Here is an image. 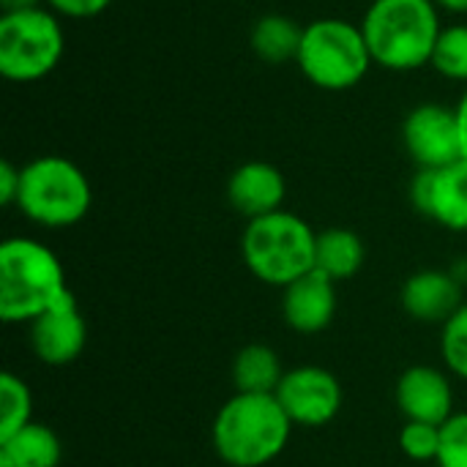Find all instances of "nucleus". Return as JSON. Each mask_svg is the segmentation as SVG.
<instances>
[{
  "label": "nucleus",
  "mask_w": 467,
  "mask_h": 467,
  "mask_svg": "<svg viewBox=\"0 0 467 467\" xmlns=\"http://www.w3.org/2000/svg\"><path fill=\"white\" fill-rule=\"evenodd\" d=\"M293 421L274 394H233L216 413L211 443L230 467H265L287 449Z\"/></svg>",
  "instance_id": "1"
},
{
  "label": "nucleus",
  "mask_w": 467,
  "mask_h": 467,
  "mask_svg": "<svg viewBox=\"0 0 467 467\" xmlns=\"http://www.w3.org/2000/svg\"><path fill=\"white\" fill-rule=\"evenodd\" d=\"M337 315V282L320 271H309L301 279L282 287V317L304 337L320 334Z\"/></svg>",
  "instance_id": "13"
},
{
  "label": "nucleus",
  "mask_w": 467,
  "mask_h": 467,
  "mask_svg": "<svg viewBox=\"0 0 467 467\" xmlns=\"http://www.w3.org/2000/svg\"><path fill=\"white\" fill-rule=\"evenodd\" d=\"M400 301L405 315L416 323L443 326L465 304V287L451 276V271L424 268L405 279Z\"/></svg>",
  "instance_id": "14"
},
{
  "label": "nucleus",
  "mask_w": 467,
  "mask_h": 467,
  "mask_svg": "<svg viewBox=\"0 0 467 467\" xmlns=\"http://www.w3.org/2000/svg\"><path fill=\"white\" fill-rule=\"evenodd\" d=\"M44 3L57 16H68V19H90L112 5V0H44Z\"/></svg>",
  "instance_id": "25"
},
{
  "label": "nucleus",
  "mask_w": 467,
  "mask_h": 467,
  "mask_svg": "<svg viewBox=\"0 0 467 467\" xmlns=\"http://www.w3.org/2000/svg\"><path fill=\"white\" fill-rule=\"evenodd\" d=\"M93 205L88 175L66 156H38L22 164L16 208L38 227L63 230L79 224Z\"/></svg>",
  "instance_id": "5"
},
{
  "label": "nucleus",
  "mask_w": 467,
  "mask_h": 467,
  "mask_svg": "<svg viewBox=\"0 0 467 467\" xmlns=\"http://www.w3.org/2000/svg\"><path fill=\"white\" fill-rule=\"evenodd\" d=\"M66 36L52 8L36 5L3 11L0 16V74L11 82H36L57 68Z\"/></svg>",
  "instance_id": "7"
},
{
  "label": "nucleus",
  "mask_w": 467,
  "mask_h": 467,
  "mask_svg": "<svg viewBox=\"0 0 467 467\" xmlns=\"http://www.w3.org/2000/svg\"><path fill=\"white\" fill-rule=\"evenodd\" d=\"M435 462L438 467H467V410L441 424V451Z\"/></svg>",
  "instance_id": "24"
},
{
  "label": "nucleus",
  "mask_w": 467,
  "mask_h": 467,
  "mask_svg": "<svg viewBox=\"0 0 467 467\" xmlns=\"http://www.w3.org/2000/svg\"><path fill=\"white\" fill-rule=\"evenodd\" d=\"M367 260L364 241L348 230V227H328L317 233V246H315V271L326 274L334 282H348L353 279Z\"/></svg>",
  "instance_id": "16"
},
{
  "label": "nucleus",
  "mask_w": 467,
  "mask_h": 467,
  "mask_svg": "<svg viewBox=\"0 0 467 467\" xmlns=\"http://www.w3.org/2000/svg\"><path fill=\"white\" fill-rule=\"evenodd\" d=\"M430 66L451 82H467V25L460 22L441 30Z\"/></svg>",
  "instance_id": "21"
},
{
  "label": "nucleus",
  "mask_w": 467,
  "mask_h": 467,
  "mask_svg": "<svg viewBox=\"0 0 467 467\" xmlns=\"http://www.w3.org/2000/svg\"><path fill=\"white\" fill-rule=\"evenodd\" d=\"M402 145L419 170H441L462 159L457 109L446 104H419L402 123Z\"/></svg>",
  "instance_id": "9"
},
{
  "label": "nucleus",
  "mask_w": 467,
  "mask_h": 467,
  "mask_svg": "<svg viewBox=\"0 0 467 467\" xmlns=\"http://www.w3.org/2000/svg\"><path fill=\"white\" fill-rule=\"evenodd\" d=\"M3 11H22V8H36L41 5V0H0Z\"/></svg>",
  "instance_id": "29"
},
{
  "label": "nucleus",
  "mask_w": 467,
  "mask_h": 467,
  "mask_svg": "<svg viewBox=\"0 0 467 467\" xmlns=\"http://www.w3.org/2000/svg\"><path fill=\"white\" fill-rule=\"evenodd\" d=\"M400 413L408 421L446 424L454 416V389L443 369L430 364L408 367L394 389Z\"/></svg>",
  "instance_id": "12"
},
{
  "label": "nucleus",
  "mask_w": 467,
  "mask_h": 467,
  "mask_svg": "<svg viewBox=\"0 0 467 467\" xmlns=\"http://www.w3.org/2000/svg\"><path fill=\"white\" fill-rule=\"evenodd\" d=\"M410 205L451 233H467V159L419 170L410 181Z\"/></svg>",
  "instance_id": "10"
},
{
  "label": "nucleus",
  "mask_w": 467,
  "mask_h": 467,
  "mask_svg": "<svg viewBox=\"0 0 467 467\" xmlns=\"http://www.w3.org/2000/svg\"><path fill=\"white\" fill-rule=\"evenodd\" d=\"M361 30L372 63L389 71L430 66L441 38V8L432 0H372Z\"/></svg>",
  "instance_id": "3"
},
{
  "label": "nucleus",
  "mask_w": 467,
  "mask_h": 467,
  "mask_svg": "<svg viewBox=\"0 0 467 467\" xmlns=\"http://www.w3.org/2000/svg\"><path fill=\"white\" fill-rule=\"evenodd\" d=\"M457 109V120H460V142H462V159H467V88L460 99V104L454 107Z\"/></svg>",
  "instance_id": "27"
},
{
  "label": "nucleus",
  "mask_w": 467,
  "mask_h": 467,
  "mask_svg": "<svg viewBox=\"0 0 467 467\" xmlns=\"http://www.w3.org/2000/svg\"><path fill=\"white\" fill-rule=\"evenodd\" d=\"M301 38H304V27L296 19L285 14H265L254 22L249 44H252V52L263 63L279 66V63L298 57Z\"/></svg>",
  "instance_id": "19"
},
{
  "label": "nucleus",
  "mask_w": 467,
  "mask_h": 467,
  "mask_svg": "<svg viewBox=\"0 0 467 467\" xmlns=\"http://www.w3.org/2000/svg\"><path fill=\"white\" fill-rule=\"evenodd\" d=\"M85 345L88 323L79 312L74 293L30 323V350L47 367L74 364L82 356Z\"/></svg>",
  "instance_id": "11"
},
{
  "label": "nucleus",
  "mask_w": 467,
  "mask_h": 467,
  "mask_svg": "<svg viewBox=\"0 0 467 467\" xmlns=\"http://www.w3.org/2000/svg\"><path fill=\"white\" fill-rule=\"evenodd\" d=\"M287 197V181L271 161H246L233 170L227 181V202L235 213L249 219L282 211Z\"/></svg>",
  "instance_id": "15"
},
{
  "label": "nucleus",
  "mask_w": 467,
  "mask_h": 467,
  "mask_svg": "<svg viewBox=\"0 0 467 467\" xmlns=\"http://www.w3.org/2000/svg\"><path fill=\"white\" fill-rule=\"evenodd\" d=\"M317 233L290 211H274L249 219L241 235V257L254 279L271 287H287L315 271Z\"/></svg>",
  "instance_id": "4"
},
{
  "label": "nucleus",
  "mask_w": 467,
  "mask_h": 467,
  "mask_svg": "<svg viewBox=\"0 0 467 467\" xmlns=\"http://www.w3.org/2000/svg\"><path fill=\"white\" fill-rule=\"evenodd\" d=\"M230 372L238 394H276L287 369L282 367V358L274 348L252 342L235 353Z\"/></svg>",
  "instance_id": "17"
},
{
  "label": "nucleus",
  "mask_w": 467,
  "mask_h": 467,
  "mask_svg": "<svg viewBox=\"0 0 467 467\" xmlns=\"http://www.w3.org/2000/svg\"><path fill=\"white\" fill-rule=\"evenodd\" d=\"M301 74L320 90H350L372 68V55L361 25L339 16H320L304 27L296 57Z\"/></svg>",
  "instance_id": "6"
},
{
  "label": "nucleus",
  "mask_w": 467,
  "mask_h": 467,
  "mask_svg": "<svg viewBox=\"0 0 467 467\" xmlns=\"http://www.w3.org/2000/svg\"><path fill=\"white\" fill-rule=\"evenodd\" d=\"M293 421V427L320 430L331 424L342 410V383L334 372L323 367H296L287 369L274 394Z\"/></svg>",
  "instance_id": "8"
},
{
  "label": "nucleus",
  "mask_w": 467,
  "mask_h": 467,
  "mask_svg": "<svg viewBox=\"0 0 467 467\" xmlns=\"http://www.w3.org/2000/svg\"><path fill=\"white\" fill-rule=\"evenodd\" d=\"M0 467H14V465H11L8 460H3V457H0Z\"/></svg>",
  "instance_id": "31"
},
{
  "label": "nucleus",
  "mask_w": 467,
  "mask_h": 467,
  "mask_svg": "<svg viewBox=\"0 0 467 467\" xmlns=\"http://www.w3.org/2000/svg\"><path fill=\"white\" fill-rule=\"evenodd\" d=\"M400 449L413 462H435L441 451V427L424 421H408L400 432Z\"/></svg>",
  "instance_id": "23"
},
{
  "label": "nucleus",
  "mask_w": 467,
  "mask_h": 467,
  "mask_svg": "<svg viewBox=\"0 0 467 467\" xmlns=\"http://www.w3.org/2000/svg\"><path fill=\"white\" fill-rule=\"evenodd\" d=\"M451 271V276L462 285V287H467V257H460V260H454V265L449 268Z\"/></svg>",
  "instance_id": "30"
},
{
  "label": "nucleus",
  "mask_w": 467,
  "mask_h": 467,
  "mask_svg": "<svg viewBox=\"0 0 467 467\" xmlns=\"http://www.w3.org/2000/svg\"><path fill=\"white\" fill-rule=\"evenodd\" d=\"M0 457L14 467H60L63 443L52 427L30 421L16 435L0 441Z\"/></svg>",
  "instance_id": "18"
},
{
  "label": "nucleus",
  "mask_w": 467,
  "mask_h": 467,
  "mask_svg": "<svg viewBox=\"0 0 467 467\" xmlns=\"http://www.w3.org/2000/svg\"><path fill=\"white\" fill-rule=\"evenodd\" d=\"M33 394L14 372L0 375V441L16 435L33 419Z\"/></svg>",
  "instance_id": "20"
},
{
  "label": "nucleus",
  "mask_w": 467,
  "mask_h": 467,
  "mask_svg": "<svg viewBox=\"0 0 467 467\" xmlns=\"http://www.w3.org/2000/svg\"><path fill=\"white\" fill-rule=\"evenodd\" d=\"M71 296L57 254L36 238H5L0 244V320L33 323Z\"/></svg>",
  "instance_id": "2"
},
{
  "label": "nucleus",
  "mask_w": 467,
  "mask_h": 467,
  "mask_svg": "<svg viewBox=\"0 0 467 467\" xmlns=\"http://www.w3.org/2000/svg\"><path fill=\"white\" fill-rule=\"evenodd\" d=\"M432 3L451 14H467V0H432Z\"/></svg>",
  "instance_id": "28"
},
{
  "label": "nucleus",
  "mask_w": 467,
  "mask_h": 467,
  "mask_svg": "<svg viewBox=\"0 0 467 467\" xmlns=\"http://www.w3.org/2000/svg\"><path fill=\"white\" fill-rule=\"evenodd\" d=\"M441 356L454 378L467 380V301L441 326Z\"/></svg>",
  "instance_id": "22"
},
{
  "label": "nucleus",
  "mask_w": 467,
  "mask_h": 467,
  "mask_svg": "<svg viewBox=\"0 0 467 467\" xmlns=\"http://www.w3.org/2000/svg\"><path fill=\"white\" fill-rule=\"evenodd\" d=\"M19 183H22V167L11 161H0V202L3 205H16Z\"/></svg>",
  "instance_id": "26"
}]
</instances>
